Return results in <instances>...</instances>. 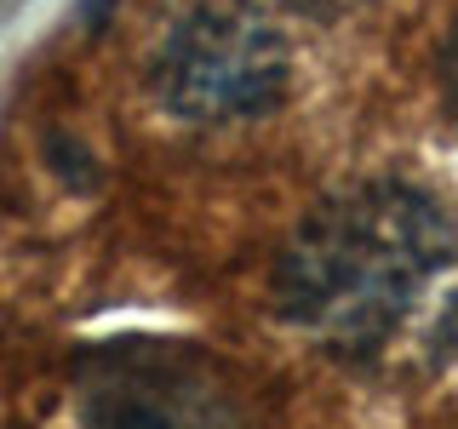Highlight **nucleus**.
Instances as JSON below:
<instances>
[{
	"instance_id": "nucleus-1",
	"label": "nucleus",
	"mask_w": 458,
	"mask_h": 429,
	"mask_svg": "<svg viewBox=\"0 0 458 429\" xmlns=\"http://www.w3.org/2000/svg\"><path fill=\"white\" fill-rule=\"evenodd\" d=\"M453 257L441 206L407 183H355L315 206L281 257V309L338 349H372Z\"/></svg>"
},
{
	"instance_id": "nucleus-2",
	"label": "nucleus",
	"mask_w": 458,
	"mask_h": 429,
	"mask_svg": "<svg viewBox=\"0 0 458 429\" xmlns=\"http://www.w3.org/2000/svg\"><path fill=\"white\" fill-rule=\"evenodd\" d=\"M161 92L190 121L264 114L286 92V52L241 12H195L161 52Z\"/></svg>"
},
{
	"instance_id": "nucleus-3",
	"label": "nucleus",
	"mask_w": 458,
	"mask_h": 429,
	"mask_svg": "<svg viewBox=\"0 0 458 429\" xmlns=\"http://www.w3.org/2000/svg\"><path fill=\"white\" fill-rule=\"evenodd\" d=\"M98 429H224L218 400L195 378V366L172 361H114L92 390Z\"/></svg>"
},
{
	"instance_id": "nucleus-4",
	"label": "nucleus",
	"mask_w": 458,
	"mask_h": 429,
	"mask_svg": "<svg viewBox=\"0 0 458 429\" xmlns=\"http://www.w3.org/2000/svg\"><path fill=\"white\" fill-rule=\"evenodd\" d=\"M447 97H453V109H458V40L447 46Z\"/></svg>"
}]
</instances>
